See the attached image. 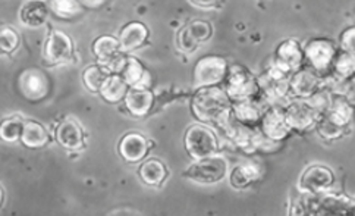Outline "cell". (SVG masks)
<instances>
[{"label":"cell","instance_id":"obj_17","mask_svg":"<svg viewBox=\"0 0 355 216\" xmlns=\"http://www.w3.org/2000/svg\"><path fill=\"white\" fill-rule=\"evenodd\" d=\"M322 77L313 68L304 67L291 75V93L298 99H309L322 88Z\"/></svg>","mask_w":355,"mask_h":216},{"label":"cell","instance_id":"obj_31","mask_svg":"<svg viewBox=\"0 0 355 216\" xmlns=\"http://www.w3.org/2000/svg\"><path fill=\"white\" fill-rule=\"evenodd\" d=\"M109 75L110 74L103 67L92 65V67L85 68V71L83 74V81L92 93H98L101 85H103V83L106 81Z\"/></svg>","mask_w":355,"mask_h":216},{"label":"cell","instance_id":"obj_6","mask_svg":"<svg viewBox=\"0 0 355 216\" xmlns=\"http://www.w3.org/2000/svg\"><path fill=\"white\" fill-rule=\"evenodd\" d=\"M304 200V208L301 213L311 215H355V203L345 196H332V194H310Z\"/></svg>","mask_w":355,"mask_h":216},{"label":"cell","instance_id":"obj_19","mask_svg":"<svg viewBox=\"0 0 355 216\" xmlns=\"http://www.w3.org/2000/svg\"><path fill=\"white\" fill-rule=\"evenodd\" d=\"M125 106L135 118H143L153 108L155 96L146 85H132L125 96Z\"/></svg>","mask_w":355,"mask_h":216},{"label":"cell","instance_id":"obj_25","mask_svg":"<svg viewBox=\"0 0 355 216\" xmlns=\"http://www.w3.org/2000/svg\"><path fill=\"white\" fill-rule=\"evenodd\" d=\"M21 142L25 147L30 149H40L44 147L50 142V135L44 125L35 121H25L24 130L21 135Z\"/></svg>","mask_w":355,"mask_h":216},{"label":"cell","instance_id":"obj_9","mask_svg":"<svg viewBox=\"0 0 355 216\" xmlns=\"http://www.w3.org/2000/svg\"><path fill=\"white\" fill-rule=\"evenodd\" d=\"M227 71H230V67H227V62L225 58L216 55L202 56L194 67V87L201 88L219 85L225 81Z\"/></svg>","mask_w":355,"mask_h":216},{"label":"cell","instance_id":"obj_28","mask_svg":"<svg viewBox=\"0 0 355 216\" xmlns=\"http://www.w3.org/2000/svg\"><path fill=\"white\" fill-rule=\"evenodd\" d=\"M139 176L144 184L150 187H160L168 178V169L164 163L157 159H150L144 162L139 168Z\"/></svg>","mask_w":355,"mask_h":216},{"label":"cell","instance_id":"obj_4","mask_svg":"<svg viewBox=\"0 0 355 216\" xmlns=\"http://www.w3.org/2000/svg\"><path fill=\"white\" fill-rule=\"evenodd\" d=\"M260 94L272 106H284V100L291 92V74L272 65L257 78Z\"/></svg>","mask_w":355,"mask_h":216},{"label":"cell","instance_id":"obj_2","mask_svg":"<svg viewBox=\"0 0 355 216\" xmlns=\"http://www.w3.org/2000/svg\"><path fill=\"white\" fill-rule=\"evenodd\" d=\"M354 117V109L349 101L344 96H334L332 103L326 110L324 115L317 122L315 128L319 131L320 137L332 142L338 140L345 134V130L351 124Z\"/></svg>","mask_w":355,"mask_h":216},{"label":"cell","instance_id":"obj_26","mask_svg":"<svg viewBox=\"0 0 355 216\" xmlns=\"http://www.w3.org/2000/svg\"><path fill=\"white\" fill-rule=\"evenodd\" d=\"M130 90V85L122 78L121 74H110L100 88V96L109 103H118L123 100Z\"/></svg>","mask_w":355,"mask_h":216},{"label":"cell","instance_id":"obj_22","mask_svg":"<svg viewBox=\"0 0 355 216\" xmlns=\"http://www.w3.org/2000/svg\"><path fill=\"white\" fill-rule=\"evenodd\" d=\"M56 140L68 150H80L84 147V131L77 121L67 118L58 126Z\"/></svg>","mask_w":355,"mask_h":216},{"label":"cell","instance_id":"obj_12","mask_svg":"<svg viewBox=\"0 0 355 216\" xmlns=\"http://www.w3.org/2000/svg\"><path fill=\"white\" fill-rule=\"evenodd\" d=\"M73 56V46L69 37L58 30L50 31L43 49V59L49 65L69 62Z\"/></svg>","mask_w":355,"mask_h":216},{"label":"cell","instance_id":"obj_3","mask_svg":"<svg viewBox=\"0 0 355 216\" xmlns=\"http://www.w3.org/2000/svg\"><path fill=\"white\" fill-rule=\"evenodd\" d=\"M338 52L339 50L334 40L326 39V37H317L304 47V58H306L309 67L324 78L331 75Z\"/></svg>","mask_w":355,"mask_h":216},{"label":"cell","instance_id":"obj_30","mask_svg":"<svg viewBox=\"0 0 355 216\" xmlns=\"http://www.w3.org/2000/svg\"><path fill=\"white\" fill-rule=\"evenodd\" d=\"M122 78L126 81L128 85H144V78L147 77V72L144 69V67L141 65V62H139L137 58L128 56L126 58V63L125 67L121 72Z\"/></svg>","mask_w":355,"mask_h":216},{"label":"cell","instance_id":"obj_8","mask_svg":"<svg viewBox=\"0 0 355 216\" xmlns=\"http://www.w3.org/2000/svg\"><path fill=\"white\" fill-rule=\"evenodd\" d=\"M185 149L196 160L213 156L219 149L218 137L207 126L193 125L185 133Z\"/></svg>","mask_w":355,"mask_h":216},{"label":"cell","instance_id":"obj_7","mask_svg":"<svg viewBox=\"0 0 355 216\" xmlns=\"http://www.w3.org/2000/svg\"><path fill=\"white\" fill-rule=\"evenodd\" d=\"M285 118L291 130L295 131H309L314 128L317 122L323 117L310 99H297L289 101L288 105L284 106Z\"/></svg>","mask_w":355,"mask_h":216},{"label":"cell","instance_id":"obj_11","mask_svg":"<svg viewBox=\"0 0 355 216\" xmlns=\"http://www.w3.org/2000/svg\"><path fill=\"white\" fill-rule=\"evenodd\" d=\"M227 174V160L223 156L213 155L193 163L184 176L200 184H214L222 181Z\"/></svg>","mask_w":355,"mask_h":216},{"label":"cell","instance_id":"obj_35","mask_svg":"<svg viewBox=\"0 0 355 216\" xmlns=\"http://www.w3.org/2000/svg\"><path fill=\"white\" fill-rule=\"evenodd\" d=\"M339 44L342 50H347V52L355 55V25L340 33Z\"/></svg>","mask_w":355,"mask_h":216},{"label":"cell","instance_id":"obj_1","mask_svg":"<svg viewBox=\"0 0 355 216\" xmlns=\"http://www.w3.org/2000/svg\"><path fill=\"white\" fill-rule=\"evenodd\" d=\"M191 110L198 121L216 125L220 130L232 117V100L219 85L201 87L193 96Z\"/></svg>","mask_w":355,"mask_h":216},{"label":"cell","instance_id":"obj_16","mask_svg":"<svg viewBox=\"0 0 355 216\" xmlns=\"http://www.w3.org/2000/svg\"><path fill=\"white\" fill-rule=\"evenodd\" d=\"M304 49L294 39H288L279 44L275 50L273 65L286 74L297 72L304 62Z\"/></svg>","mask_w":355,"mask_h":216},{"label":"cell","instance_id":"obj_18","mask_svg":"<svg viewBox=\"0 0 355 216\" xmlns=\"http://www.w3.org/2000/svg\"><path fill=\"white\" fill-rule=\"evenodd\" d=\"M263 97L257 96L241 101H232V113L236 121L248 126H257L261 122L264 108Z\"/></svg>","mask_w":355,"mask_h":216},{"label":"cell","instance_id":"obj_34","mask_svg":"<svg viewBox=\"0 0 355 216\" xmlns=\"http://www.w3.org/2000/svg\"><path fill=\"white\" fill-rule=\"evenodd\" d=\"M19 37L18 33L9 27H2L0 31V46H2V52L10 53L18 47Z\"/></svg>","mask_w":355,"mask_h":216},{"label":"cell","instance_id":"obj_24","mask_svg":"<svg viewBox=\"0 0 355 216\" xmlns=\"http://www.w3.org/2000/svg\"><path fill=\"white\" fill-rule=\"evenodd\" d=\"M261 178V171L254 163H241L231 172V185L236 190H245Z\"/></svg>","mask_w":355,"mask_h":216},{"label":"cell","instance_id":"obj_5","mask_svg":"<svg viewBox=\"0 0 355 216\" xmlns=\"http://www.w3.org/2000/svg\"><path fill=\"white\" fill-rule=\"evenodd\" d=\"M225 90L232 101L261 96L257 78L243 65H232L223 81Z\"/></svg>","mask_w":355,"mask_h":216},{"label":"cell","instance_id":"obj_20","mask_svg":"<svg viewBox=\"0 0 355 216\" xmlns=\"http://www.w3.org/2000/svg\"><path fill=\"white\" fill-rule=\"evenodd\" d=\"M151 146H153V143H150L144 135L138 133H128L121 140L119 153L128 163H137L146 158Z\"/></svg>","mask_w":355,"mask_h":216},{"label":"cell","instance_id":"obj_29","mask_svg":"<svg viewBox=\"0 0 355 216\" xmlns=\"http://www.w3.org/2000/svg\"><path fill=\"white\" fill-rule=\"evenodd\" d=\"M49 17L47 5L42 0H31L21 10V19L30 27H40Z\"/></svg>","mask_w":355,"mask_h":216},{"label":"cell","instance_id":"obj_27","mask_svg":"<svg viewBox=\"0 0 355 216\" xmlns=\"http://www.w3.org/2000/svg\"><path fill=\"white\" fill-rule=\"evenodd\" d=\"M331 75L338 83H352V80L355 78V55L340 49L334 62Z\"/></svg>","mask_w":355,"mask_h":216},{"label":"cell","instance_id":"obj_21","mask_svg":"<svg viewBox=\"0 0 355 216\" xmlns=\"http://www.w3.org/2000/svg\"><path fill=\"white\" fill-rule=\"evenodd\" d=\"M21 90L30 100H40L49 93V80L39 69H27L21 75Z\"/></svg>","mask_w":355,"mask_h":216},{"label":"cell","instance_id":"obj_33","mask_svg":"<svg viewBox=\"0 0 355 216\" xmlns=\"http://www.w3.org/2000/svg\"><path fill=\"white\" fill-rule=\"evenodd\" d=\"M52 12L59 18H72L81 12V3L78 0H52L50 2Z\"/></svg>","mask_w":355,"mask_h":216},{"label":"cell","instance_id":"obj_32","mask_svg":"<svg viewBox=\"0 0 355 216\" xmlns=\"http://www.w3.org/2000/svg\"><path fill=\"white\" fill-rule=\"evenodd\" d=\"M24 122L25 121H22L19 117H12L5 119L2 122V126H0V137H2L3 142L14 143L18 138H21Z\"/></svg>","mask_w":355,"mask_h":216},{"label":"cell","instance_id":"obj_37","mask_svg":"<svg viewBox=\"0 0 355 216\" xmlns=\"http://www.w3.org/2000/svg\"><path fill=\"white\" fill-rule=\"evenodd\" d=\"M78 2L85 8H98L105 3V0H78Z\"/></svg>","mask_w":355,"mask_h":216},{"label":"cell","instance_id":"obj_23","mask_svg":"<svg viewBox=\"0 0 355 216\" xmlns=\"http://www.w3.org/2000/svg\"><path fill=\"white\" fill-rule=\"evenodd\" d=\"M148 37V30L141 22L126 24L119 34V43L122 52H132L135 49L141 47Z\"/></svg>","mask_w":355,"mask_h":216},{"label":"cell","instance_id":"obj_36","mask_svg":"<svg viewBox=\"0 0 355 216\" xmlns=\"http://www.w3.org/2000/svg\"><path fill=\"white\" fill-rule=\"evenodd\" d=\"M219 0H191V3L198 8H213L218 5Z\"/></svg>","mask_w":355,"mask_h":216},{"label":"cell","instance_id":"obj_14","mask_svg":"<svg viewBox=\"0 0 355 216\" xmlns=\"http://www.w3.org/2000/svg\"><path fill=\"white\" fill-rule=\"evenodd\" d=\"M213 34V28L207 21H191L178 33V46L185 53H193L201 43L207 42Z\"/></svg>","mask_w":355,"mask_h":216},{"label":"cell","instance_id":"obj_15","mask_svg":"<svg viewBox=\"0 0 355 216\" xmlns=\"http://www.w3.org/2000/svg\"><path fill=\"white\" fill-rule=\"evenodd\" d=\"M335 184V174L324 165H313L302 174L300 190L310 194H320Z\"/></svg>","mask_w":355,"mask_h":216},{"label":"cell","instance_id":"obj_13","mask_svg":"<svg viewBox=\"0 0 355 216\" xmlns=\"http://www.w3.org/2000/svg\"><path fill=\"white\" fill-rule=\"evenodd\" d=\"M260 131L273 143L284 142L289 137L293 130L286 122L284 106H270L264 110L260 122Z\"/></svg>","mask_w":355,"mask_h":216},{"label":"cell","instance_id":"obj_10","mask_svg":"<svg viewBox=\"0 0 355 216\" xmlns=\"http://www.w3.org/2000/svg\"><path fill=\"white\" fill-rule=\"evenodd\" d=\"M93 52L98 60V65L103 67L109 74H121L126 58L125 52H122L119 39L112 35H103L93 44Z\"/></svg>","mask_w":355,"mask_h":216},{"label":"cell","instance_id":"obj_38","mask_svg":"<svg viewBox=\"0 0 355 216\" xmlns=\"http://www.w3.org/2000/svg\"><path fill=\"white\" fill-rule=\"evenodd\" d=\"M352 83H354V87H355V78H354V80H352Z\"/></svg>","mask_w":355,"mask_h":216}]
</instances>
